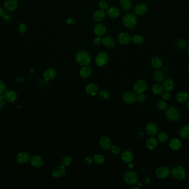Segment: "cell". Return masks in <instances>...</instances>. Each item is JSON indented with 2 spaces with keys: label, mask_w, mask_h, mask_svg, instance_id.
Returning a JSON list of instances; mask_svg holds the SVG:
<instances>
[{
  "label": "cell",
  "mask_w": 189,
  "mask_h": 189,
  "mask_svg": "<svg viewBox=\"0 0 189 189\" xmlns=\"http://www.w3.org/2000/svg\"><path fill=\"white\" fill-rule=\"evenodd\" d=\"M108 16L111 18H117L121 14L120 10L116 7H111L107 10Z\"/></svg>",
  "instance_id": "obj_26"
},
{
  "label": "cell",
  "mask_w": 189,
  "mask_h": 189,
  "mask_svg": "<svg viewBox=\"0 0 189 189\" xmlns=\"http://www.w3.org/2000/svg\"><path fill=\"white\" fill-rule=\"evenodd\" d=\"M56 74V72L54 68H49L45 71L44 73V78L46 81H49L53 79L55 77Z\"/></svg>",
  "instance_id": "obj_18"
},
{
  "label": "cell",
  "mask_w": 189,
  "mask_h": 189,
  "mask_svg": "<svg viewBox=\"0 0 189 189\" xmlns=\"http://www.w3.org/2000/svg\"><path fill=\"white\" fill-rule=\"evenodd\" d=\"M31 164L34 168H39L44 164V160L40 156L35 155L31 159Z\"/></svg>",
  "instance_id": "obj_13"
},
{
  "label": "cell",
  "mask_w": 189,
  "mask_h": 189,
  "mask_svg": "<svg viewBox=\"0 0 189 189\" xmlns=\"http://www.w3.org/2000/svg\"><path fill=\"white\" fill-rule=\"evenodd\" d=\"M152 65L156 69H159L162 67V61L161 58L158 57H154L151 61Z\"/></svg>",
  "instance_id": "obj_32"
},
{
  "label": "cell",
  "mask_w": 189,
  "mask_h": 189,
  "mask_svg": "<svg viewBox=\"0 0 189 189\" xmlns=\"http://www.w3.org/2000/svg\"><path fill=\"white\" fill-rule=\"evenodd\" d=\"M152 92L155 94L158 95L162 93L163 92V88L162 86L158 84H156L153 86L152 87Z\"/></svg>",
  "instance_id": "obj_36"
},
{
  "label": "cell",
  "mask_w": 189,
  "mask_h": 189,
  "mask_svg": "<svg viewBox=\"0 0 189 189\" xmlns=\"http://www.w3.org/2000/svg\"><path fill=\"white\" fill-rule=\"evenodd\" d=\"M188 53L189 55V47H188Z\"/></svg>",
  "instance_id": "obj_58"
},
{
  "label": "cell",
  "mask_w": 189,
  "mask_h": 189,
  "mask_svg": "<svg viewBox=\"0 0 189 189\" xmlns=\"http://www.w3.org/2000/svg\"><path fill=\"white\" fill-rule=\"evenodd\" d=\"M106 28L101 23L96 24L94 27V32L99 37H101L106 34Z\"/></svg>",
  "instance_id": "obj_19"
},
{
  "label": "cell",
  "mask_w": 189,
  "mask_h": 189,
  "mask_svg": "<svg viewBox=\"0 0 189 189\" xmlns=\"http://www.w3.org/2000/svg\"><path fill=\"white\" fill-rule=\"evenodd\" d=\"M100 144L102 148L104 150H108L111 148L112 146V143L110 139L106 136H103L100 139Z\"/></svg>",
  "instance_id": "obj_14"
},
{
  "label": "cell",
  "mask_w": 189,
  "mask_h": 189,
  "mask_svg": "<svg viewBox=\"0 0 189 189\" xmlns=\"http://www.w3.org/2000/svg\"><path fill=\"white\" fill-rule=\"evenodd\" d=\"M85 90L86 93L91 95H96L99 93V88L94 83H89L86 86Z\"/></svg>",
  "instance_id": "obj_17"
},
{
  "label": "cell",
  "mask_w": 189,
  "mask_h": 189,
  "mask_svg": "<svg viewBox=\"0 0 189 189\" xmlns=\"http://www.w3.org/2000/svg\"><path fill=\"white\" fill-rule=\"evenodd\" d=\"M93 160L94 162L98 165H101L105 162V158L104 156L101 154L95 155L93 158Z\"/></svg>",
  "instance_id": "obj_35"
},
{
  "label": "cell",
  "mask_w": 189,
  "mask_h": 189,
  "mask_svg": "<svg viewBox=\"0 0 189 189\" xmlns=\"http://www.w3.org/2000/svg\"><path fill=\"white\" fill-rule=\"evenodd\" d=\"M110 149H111V152L114 154H115V155H118L121 152V149H120V148L119 147H118L117 146H116V145L111 146V148Z\"/></svg>",
  "instance_id": "obj_43"
},
{
  "label": "cell",
  "mask_w": 189,
  "mask_h": 189,
  "mask_svg": "<svg viewBox=\"0 0 189 189\" xmlns=\"http://www.w3.org/2000/svg\"><path fill=\"white\" fill-rule=\"evenodd\" d=\"M188 189H189V187H188Z\"/></svg>",
  "instance_id": "obj_60"
},
{
  "label": "cell",
  "mask_w": 189,
  "mask_h": 189,
  "mask_svg": "<svg viewBox=\"0 0 189 189\" xmlns=\"http://www.w3.org/2000/svg\"><path fill=\"white\" fill-rule=\"evenodd\" d=\"M101 38L98 36V37H96L94 38V44L95 46H99L101 44Z\"/></svg>",
  "instance_id": "obj_47"
},
{
  "label": "cell",
  "mask_w": 189,
  "mask_h": 189,
  "mask_svg": "<svg viewBox=\"0 0 189 189\" xmlns=\"http://www.w3.org/2000/svg\"><path fill=\"white\" fill-rule=\"evenodd\" d=\"M102 42L103 45H105L107 47L112 48L115 46V41L110 36H106V37H105L102 39Z\"/></svg>",
  "instance_id": "obj_28"
},
{
  "label": "cell",
  "mask_w": 189,
  "mask_h": 189,
  "mask_svg": "<svg viewBox=\"0 0 189 189\" xmlns=\"http://www.w3.org/2000/svg\"><path fill=\"white\" fill-rule=\"evenodd\" d=\"M187 107H188V108L189 109V101H188V104H187Z\"/></svg>",
  "instance_id": "obj_56"
},
{
  "label": "cell",
  "mask_w": 189,
  "mask_h": 189,
  "mask_svg": "<svg viewBox=\"0 0 189 189\" xmlns=\"http://www.w3.org/2000/svg\"><path fill=\"white\" fill-rule=\"evenodd\" d=\"M123 100L126 103L133 104L137 101V96L132 92H127L123 95Z\"/></svg>",
  "instance_id": "obj_11"
},
{
  "label": "cell",
  "mask_w": 189,
  "mask_h": 189,
  "mask_svg": "<svg viewBox=\"0 0 189 189\" xmlns=\"http://www.w3.org/2000/svg\"><path fill=\"white\" fill-rule=\"evenodd\" d=\"M19 31L20 33L22 34H24L26 32V30H27V28H26V26L24 24V23H20L18 27Z\"/></svg>",
  "instance_id": "obj_45"
},
{
  "label": "cell",
  "mask_w": 189,
  "mask_h": 189,
  "mask_svg": "<svg viewBox=\"0 0 189 189\" xmlns=\"http://www.w3.org/2000/svg\"><path fill=\"white\" fill-rule=\"evenodd\" d=\"M4 15H5L4 10L1 7H0V18L2 17Z\"/></svg>",
  "instance_id": "obj_53"
},
{
  "label": "cell",
  "mask_w": 189,
  "mask_h": 189,
  "mask_svg": "<svg viewBox=\"0 0 189 189\" xmlns=\"http://www.w3.org/2000/svg\"><path fill=\"white\" fill-rule=\"evenodd\" d=\"M108 60V56L105 52H101L97 55L95 63L96 65L99 67H103L107 63Z\"/></svg>",
  "instance_id": "obj_6"
},
{
  "label": "cell",
  "mask_w": 189,
  "mask_h": 189,
  "mask_svg": "<svg viewBox=\"0 0 189 189\" xmlns=\"http://www.w3.org/2000/svg\"><path fill=\"white\" fill-rule=\"evenodd\" d=\"M174 82L171 79H167L163 84V87L166 90V91L168 92L173 90L174 88Z\"/></svg>",
  "instance_id": "obj_30"
},
{
  "label": "cell",
  "mask_w": 189,
  "mask_h": 189,
  "mask_svg": "<svg viewBox=\"0 0 189 189\" xmlns=\"http://www.w3.org/2000/svg\"><path fill=\"white\" fill-rule=\"evenodd\" d=\"M146 131L149 135H155L158 131V126L154 122L148 123L146 126Z\"/></svg>",
  "instance_id": "obj_12"
},
{
  "label": "cell",
  "mask_w": 189,
  "mask_h": 189,
  "mask_svg": "<svg viewBox=\"0 0 189 189\" xmlns=\"http://www.w3.org/2000/svg\"><path fill=\"white\" fill-rule=\"evenodd\" d=\"M66 22H67V23L68 24V25H73V24H74L75 23V21L73 18H68V19L67 20Z\"/></svg>",
  "instance_id": "obj_52"
},
{
  "label": "cell",
  "mask_w": 189,
  "mask_h": 189,
  "mask_svg": "<svg viewBox=\"0 0 189 189\" xmlns=\"http://www.w3.org/2000/svg\"><path fill=\"white\" fill-rule=\"evenodd\" d=\"M75 59L77 63L82 66H89L91 62L90 54L85 51L78 52L75 55Z\"/></svg>",
  "instance_id": "obj_1"
},
{
  "label": "cell",
  "mask_w": 189,
  "mask_h": 189,
  "mask_svg": "<svg viewBox=\"0 0 189 189\" xmlns=\"http://www.w3.org/2000/svg\"><path fill=\"white\" fill-rule=\"evenodd\" d=\"M172 176L177 180H182L186 176L185 170L181 166L174 167L171 171Z\"/></svg>",
  "instance_id": "obj_5"
},
{
  "label": "cell",
  "mask_w": 189,
  "mask_h": 189,
  "mask_svg": "<svg viewBox=\"0 0 189 189\" xmlns=\"http://www.w3.org/2000/svg\"><path fill=\"white\" fill-rule=\"evenodd\" d=\"M158 139L159 142L164 143L167 142L168 139V136L167 133L164 132H160L158 135Z\"/></svg>",
  "instance_id": "obj_38"
},
{
  "label": "cell",
  "mask_w": 189,
  "mask_h": 189,
  "mask_svg": "<svg viewBox=\"0 0 189 189\" xmlns=\"http://www.w3.org/2000/svg\"><path fill=\"white\" fill-rule=\"evenodd\" d=\"M189 98L188 93L185 92H179L176 95V100L180 103H185L189 100Z\"/></svg>",
  "instance_id": "obj_27"
},
{
  "label": "cell",
  "mask_w": 189,
  "mask_h": 189,
  "mask_svg": "<svg viewBox=\"0 0 189 189\" xmlns=\"http://www.w3.org/2000/svg\"><path fill=\"white\" fill-rule=\"evenodd\" d=\"M72 160H73V159L71 156H65L62 159L61 164L64 166H68L71 164V163L72 162Z\"/></svg>",
  "instance_id": "obj_39"
},
{
  "label": "cell",
  "mask_w": 189,
  "mask_h": 189,
  "mask_svg": "<svg viewBox=\"0 0 189 189\" xmlns=\"http://www.w3.org/2000/svg\"><path fill=\"white\" fill-rule=\"evenodd\" d=\"M99 6L101 10H106L108 8V3L105 0H101L99 3Z\"/></svg>",
  "instance_id": "obj_44"
},
{
  "label": "cell",
  "mask_w": 189,
  "mask_h": 189,
  "mask_svg": "<svg viewBox=\"0 0 189 189\" xmlns=\"http://www.w3.org/2000/svg\"><path fill=\"white\" fill-rule=\"evenodd\" d=\"M121 158L123 162L129 164L133 161V155L130 151L126 150L122 153Z\"/></svg>",
  "instance_id": "obj_21"
},
{
  "label": "cell",
  "mask_w": 189,
  "mask_h": 189,
  "mask_svg": "<svg viewBox=\"0 0 189 189\" xmlns=\"http://www.w3.org/2000/svg\"><path fill=\"white\" fill-rule=\"evenodd\" d=\"M169 174L170 171L169 169L167 167L164 166L158 168L155 171V175L156 177L161 179L167 178L169 176Z\"/></svg>",
  "instance_id": "obj_8"
},
{
  "label": "cell",
  "mask_w": 189,
  "mask_h": 189,
  "mask_svg": "<svg viewBox=\"0 0 189 189\" xmlns=\"http://www.w3.org/2000/svg\"><path fill=\"white\" fill-rule=\"evenodd\" d=\"M182 142L178 139H173L169 142L170 148L174 150H177L180 149L182 147Z\"/></svg>",
  "instance_id": "obj_23"
},
{
  "label": "cell",
  "mask_w": 189,
  "mask_h": 189,
  "mask_svg": "<svg viewBox=\"0 0 189 189\" xmlns=\"http://www.w3.org/2000/svg\"><path fill=\"white\" fill-rule=\"evenodd\" d=\"M5 99L3 95H0V109H2L5 105Z\"/></svg>",
  "instance_id": "obj_51"
},
{
  "label": "cell",
  "mask_w": 189,
  "mask_h": 189,
  "mask_svg": "<svg viewBox=\"0 0 189 189\" xmlns=\"http://www.w3.org/2000/svg\"><path fill=\"white\" fill-rule=\"evenodd\" d=\"M131 189H138V188H137V187H133V188H131Z\"/></svg>",
  "instance_id": "obj_57"
},
{
  "label": "cell",
  "mask_w": 189,
  "mask_h": 189,
  "mask_svg": "<svg viewBox=\"0 0 189 189\" xmlns=\"http://www.w3.org/2000/svg\"><path fill=\"white\" fill-rule=\"evenodd\" d=\"M92 161H93V159L91 156H87L84 159V162L86 164H88V165L91 164Z\"/></svg>",
  "instance_id": "obj_50"
},
{
  "label": "cell",
  "mask_w": 189,
  "mask_h": 189,
  "mask_svg": "<svg viewBox=\"0 0 189 189\" xmlns=\"http://www.w3.org/2000/svg\"><path fill=\"white\" fill-rule=\"evenodd\" d=\"M146 99V97L144 94H140L137 97V101H138L140 102H143L145 101Z\"/></svg>",
  "instance_id": "obj_48"
},
{
  "label": "cell",
  "mask_w": 189,
  "mask_h": 189,
  "mask_svg": "<svg viewBox=\"0 0 189 189\" xmlns=\"http://www.w3.org/2000/svg\"><path fill=\"white\" fill-rule=\"evenodd\" d=\"M100 95L103 99H108L110 97V93L106 90H102L100 92Z\"/></svg>",
  "instance_id": "obj_42"
},
{
  "label": "cell",
  "mask_w": 189,
  "mask_h": 189,
  "mask_svg": "<svg viewBox=\"0 0 189 189\" xmlns=\"http://www.w3.org/2000/svg\"><path fill=\"white\" fill-rule=\"evenodd\" d=\"M6 90V86L3 81L0 80V95L4 93Z\"/></svg>",
  "instance_id": "obj_46"
},
{
  "label": "cell",
  "mask_w": 189,
  "mask_h": 189,
  "mask_svg": "<svg viewBox=\"0 0 189 189\" xmlns=\"http://www.w3.org/2000/svg\"><path fill=\"white\" fill-rule=\"evenodd\" d=\"M120 5L122 8L125 11L130 10L132 6L131 0H121Z\"/></svg>",
  "instance_id": "obj_34"
},
{
  "label": "cell",
  "mask_w": 189,
  "mask_h": 189,
  "mask_svg": "<svg viewBox=\"0 0 189 189\" xmlns=\"http://www.w3.org/2000/svg\"><path fill=\"white\" fill-rule=\"evenodd\" d=\"M166 117L169 121L175 122L180 118V112L177 108L174 107H170L167 108L165 112Z\"/></svg>",
  "instance_id": "obj_3"
},
{
  "label": "cell",
  "mask_w": 189,
  "mask_h": 189,
  "mask_svg": "<svg viewBox=\"0 0 189 189\" xmlns=\"http://www.w3.org/2000/svg\"><path fill=\"white\" fill-rule=\"evenodd\" d=\"M158 142L157 139L155 138L152 137V138H149L147 140L146 146H147V148L149 150H154L158 146Z\"/></svg>",
  "instance_id": "obj_24"
},
{
  "label": "cell",
  "mask_w": 189,
  "mask_h": 189,
  "mask_svg": "<svg viewBox=\"0 0 189 189\" xmlns=\"http://www.w3.org/2000/svg\"><path fill=\"white\" fill-rule=\"evenodd\" d=\"M128 166L129 168H132L133 167V164H131V162H130V163H129Z\"/></svg>",
  "instance_id": "obj_55"
},
{
  "label": "cell",
  "mask_w": 189,
  "mask_h": 189,
  "mask_svg": "<svg viewBox=\"0 0 189 189\" xmlns=\"http://www.w3.org/2000/svg\"><path fill=\"white\" fill-rule=\"evenodd\" d=\"M156 106L158 108L161 110H166L167 108V103L163 101H159L156 103Z\"/></svg>",
  "instance_id": "obj_41"
},
{
  "label": "cell",
  "mask_w": 189,
  "mask_h": 189,
  "mask_svg": "<svg viewBox=\"0 0 189 189\" xmlns=\"http://www.w3.org/2000/svg\"><path fill=\"white\" fill-rule=\"evenodd\" d=\"M132 41L137 45H141L144 42V38L142 35L137 34L133 37Z\"/></svg>",
  "instance_id": "obj_37"
},
{
  "label": "cell",
  "mask_w": 189,
  "mask_h": 189,
  "mask_svg": "<svg viewBox=\"0 0 189 189\" xmlns=\"http://www.w3.org/2000/svg\"><path fill=\"white\" fill-rule=\"evenodd\" d=\"M187 45L186 42L184 39H179L176 42V46L180 49H184L186 47Z\"/></svg>",
  "instance_id": "obj_40"
},
{
  "label": "cell",
  "mask_w": 189,
  "mask_h": 189,
  "mask_svg": "<svg viewBox=\"0 0 189 189\" xmlns=\"http://www.w3.org/2000/svg\"><path fill=\"white\" fill-rule=\"evenodd\" d=\"M123 22L126 27L128 28H133L137 24V20L135 14H127L123 17Z\"/></svg>",
  "instance_id": "obj_4"
},
{
  "label": "cell",
  "mask_w": 189,
  "mask_h": 189,
  "mask_svg": "<svg viewBox=\"0 0 189 189\" xmlns=\"http://www.w3.org/2000/svg\"><path fill=\"white\" fill-rule=\"evenodd\" d=\"M3 97L5 101L8 102H14L16 101L17 99V93L12 90H8L5 92L3 95Z\"/></svg>",
  "instance_id": "obj_16"
},
{
  "label": "cell",
  "mask_w": 189,
  "mask_h": 189,
  "mask_svg": "<svg viewBox=\"0 0 189 189\" xmlns=\"http://www.w3.org/2000/svg\"><path fill=\"white\" fill-rule=\"evenodd\" d=\"M150 182V178L148 177H146V179H145V182H146V184H147V185H149Z\"/></svg>",
  "instance_id": "obj_54"
},
{
  "label": "cell",
  "mask_w": 189,
  "mask_h": 189,
  "mask_svg": "<svg viewBox=\"0 0 189 189\" xmlns=\"http://www.w3.org/2000/svg\"><path fill=\"white\" fill-rule=\"evenodd\" d=\"M118 41L122 45H127L131 41V36L127 33H121L118 36Z\"/></svg>",
  "instance_id": "obj_20"
},
{
  "label": "cell",
  "mask_w": 189,
  "mask_h": 189,
  "mask_svg": "<svg viewBox=\"0 0 189 189\" xmlns=\"http://www.w3.org/2000/svg\"><path fill=\"white\" fill-rule=\"evenodd\" d=\"M66 174V169L65 166H58L55 167L52 171V175L54 177H61Z\"/></svg>",
  "instance_id": "obj_9"
},
{
  "label": "cell",
  "mask_w": 189,
  "mask_h": 189,
  "mask_svg": "<svg viewBox=\"0 0 189 189\" xmlns=\"http://www.w3.org/2000/svg\"><path fill=\"white\" fill-rule=\"evenodd\" d=\"M148 8L145 4L138 5L135 8V12L138 15H143L147 12Z\"/></svg>",
  "instance_id": "obj_22"
},
{
  "label": "cell",
  "mask_w": 189,
  "mask_h": 189,
  "mask_svg": "<svg viewBox=\"0 0 189 189\" xmlns=\"http://www.w3.org/2000/svg\"><path fill=\"white\" fill-rule=\"evenodd\" d=\"M188 68H189V67H188Z\"/></svg>",
  "instance_id": "obj_59"
},
{
  "label": "cell",
  "mask_w": 189,
  "mask_h": 189,
  "mask_svg": "<svg viewBox=\"0 0 189 189\" xmlns=\"http://www.w3.org/2000/svg\"><path fill=\"white\" fill-rule=\"evenodd\" d=\"M4 6L5 9L8 11H12L14 10L18 6L17 0H6L5 2Z\"/></svg>",
  "instance_id": "obj_15"
},
{
  "label": "cell",
  "mask_w": 189,
  "mask_h": 189,
  "mask_svg": "<svg viewBox=\"0 0 189 189\" xmlns=\"http://www.w3.org/2000/svg\"><path fill=\"white\" fill-rule=\"evenodd\" d=\"M106 14L105 12L103 11V10H97L96 12H94L93 14V18L94 21L97 22H100L104 19L105 17Z\"/></svg>",
  "instance_id": "obj_29"
},
{
  "label": "cell",
  "mask_w": 189,
  "mask_h": 189,
  "mask_svg": "<svg viewBox=\"0 0 189 189\" xmlns=\"http://www.w3.org/2000/svg\"><path fill=\"white\" fill-rule=\"evenodd\" d=\"M162 96L163 99H164L165 100H169V99L171 98V94L168 91L164 92Z\"/></svg>",
  "instance_id": "obj_49"
},
{
  "label": "cell",
  "mask_w": 189,
  "mask_h": 189,
  "mask_svg": "<svg viewBox=\"0 0 189 189\" xmlns=\"http://www.w3.org/2000/svg\"><path fill=\"white\" fill-rule=\"evenodd\" d=\"M31 160L30 155L26 151L20 152L17 156V161L21 164H24Z\"/></svg>",
  "instance_id": "obj_10"
},
{
  "label": "cell",
  "mask_w": 189,
  "mask_h": 189,
  "mask_svg": "<svg viewBox=\"0 0 189 189\" xmlns=\"http://www.w3.org/2000/svg\"><path fill=\"white\" fill-rule=\"evenodd\" d=\"M179 134L180 135V136L184 139H189V125H186L182 127L180 130Z\"/></svg>",
  "instance_id": "obj_33"
},
{
  "label": "cell",
  "mask_w": 189,
  "mask_h": 189,
  "mask_svg": "<svg viewBox=\"0 0 189 189\" xmlns=\"http://www.w3.org/2000/svg\"><path fill=\"white\" fill-rule=\"evenodd\" d=\"M123 179L124 181L131 186H135L138 181V175L133 171H126L123 175Z\"/></svg>",
  "instance_id": "obj_2"
},
{
  "label": "cell",
  "mask_w": 189,
  "mask_h": 189,
  "mask_svg": "<svg viewBox=\"0 0 189 189\" xmlns=\"http://www.w3.org/2000/svg\"><path fill=\"white\" fill-rule=\"evenodd\" d=\"M147 87V84L146 81L142 79H139L135 82L133 86V89L137 93L142 94L145 91Z\"/></svg>",
  "instance_id": "obj_7"
},
{
  "label": "cell",
  "mask_w": 189,
  "mask_h": 189,
  "mask_svg": "<svg viewBox=\"0 0 189 189\" xmlns=\"http://www.w3.org/2000/svg\"><path fill=\"white\" fill-rule=\"evenodd\" d=\"M154 79L158 83H162L165 79V76L162 71H155L153 74Z\"/></svg>",
  "instance_id": "obj_31"
},
{
  "label": "cell",
  "mask_w": 189,
  "mask_h": 189,
  "mask_svg": "<svg viewBox=\"0 0 189 189\" xmlns=\"http://www.w3.org/2000/svg\"><path fill=\"white\" fill-rule=\"evenodd\" d=\"M92 73V69L87 66H84L80 70L79 74L80 76L82 78H87L90 76Z\"/></svg>",
  "instance_id": "obj_25"
}]
</instances>
